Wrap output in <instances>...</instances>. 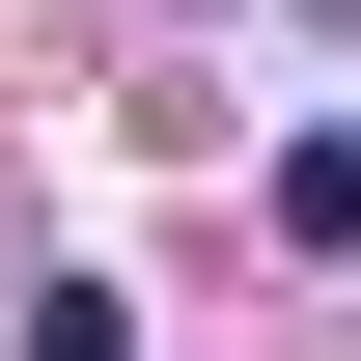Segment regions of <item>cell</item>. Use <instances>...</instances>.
Listing matches in <instances>:
<instances>
[{
    "mask_svg": "<svg viewBox=\"0 0 361 361\" xmlns=\"http://www.w3.org/2000/svg\"><path fill=\"white\" fill-rule=\"evenodd\" d=\"M28 361H139V306H111V278H56V306H28Z\"/></svg>",
    "mask_w": 361,
    "mask_h": 361,
    "instance_id": "7a4b0ae2",
    "label": "cell"
},
{
    "mask_svg": "<svg viewBox=\"0 0 361 361\" xmlns=\"http://www.w3.org/2000/svg\"><path fill=\"white\" fill-rule=\"evenodd\" d=\"M278 223H306V250H361V111L306 139V167H278Z\"/></svg>",
    "mask_w": 361,
    "mask_h": 361,
    "instance_id": "6da1fadb",
    "label": "cell"
}]
</instances>
